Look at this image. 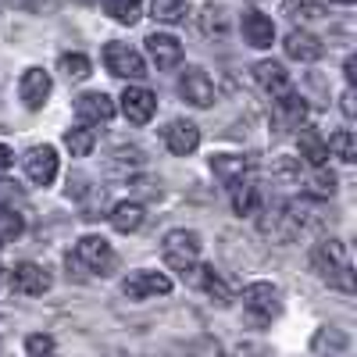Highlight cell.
Instances as JSON below:
<instances>
[{"label": "cell", "mask_w": 357, "mask_h": 357, "mask_svg": "<svg viewBox=\"0 0 357 357\" xmlns=\"http://www.w3.org/2000/svg\"><path fill=\"white\" fill-rule=\"evenodd\" d=\"M311 264L321 282H329L333 289H343V293H354V264L340 240H321L311 254Z\"/></svg>", "instance_id": "6da1fadb"}, {"label": "cell", "mask_w": 357, "mask_h": 357, "mask_svg": "<svg viewBox=\"0 0 357 357\" xmlns=\"http://www.w3.org/2000/svg\"><path fill=\"white\" fill-rule=\"evenodd\" d=\"M200 232H193V229H172L168 236H165V243H161V257H165V264L172 268V272H178V275H190V272H197V257H200Z\"/></svg>", "instance_id": "7a4b0ae2"}, {"label": "cell", "mask_w": 357, "mask_h": 357, "mask_svg": "<svg viewBox=\"0 0 357 357\" xmlns=\"http://www.w3.org/2000/svg\"><path fill=\"white\" fill-rule=\"evenodd\" d=\"M114 264L118 257L104 236H82L75 250L68 254V268H79V272H89V275H111Z\"/></svg>", "instance_id": "3957f363"}, {"label": "cell", "mask_w": 357, "mask_h": 357, "mask_svg": "<svg viewBox=\"0 0 357 357\" xmlns=\"http://www.w3.org/2000/svg\"><path fill=\"white\" fill-rule=\"evenodd\" d=\"M282 311V301H279V289L272 282H250L243 289V318L247 325L254 329H264V325H272Z\"/></svg>", "instance_id": "277c9868"}, {"label": "cell", "mask_w": 357, "mask_h": 357, "mask_svg": "<svg viewBox=\"0 0 357 357\" xmlns=\"http://www.w3.org/2000/svg\"><path fill=\"white\" fill-rule=\"evenodd\" d=\"M122 293L129 301H151V296H165L172 293V279L165 272H151V268H139V272H129L122 282Z\"/></svg>", "instance_id": "5b68a950"}, {"label": "cell", "mask_w": 357, "mask_h": 357, "mask_svg": "<svg viewBox=\"0 0 357 357\" xmlns=\"http://www.w3.org/2000/svg\"><path fill=\"white\" fill-rule=\"evenodd\" d=\"M104 65L118 79H143L146 75V65H143L139 50H132L129 43H107L104 47Z\"/></svg>", "instance_id": "8992f818"}, {"label": "cell", "mask_w": 357, "mask_h": 357, "mask_svg": "<svg viewBox=\"0 0 357 357\" xmlns=\"http://www.w3.org/2000/svg\"><path fill=\"white\" fill-rule=\"evenodd\" d=\"M178 97L193 107H211L215 104V82L204 68H186L178 75Z\"/></svg>", "instance_id": "52a82bcc"}, {"label": "cell", "mask_w": 357, "mask_h": 357, "mask_svg": "<svg viewBox=\"0 0 357 357\" xmlns=\"http://www.w3.org/2000/svg\"><path fill=\"white\" fill-rule=\"evenodd\" d=\"M261 232L272 236V240H279V243H293L296 236H301V225H296L289 204H272L268 207L264 218H261Z\"/></svg>", "instance_id": "ba28073f"}, {"label": "cell", "mask_w": 357, "mask_h": 357, "mask_svg": "<svg viewBox=\"0 0 357 357\" xmlns=\"http://www.w3.org/2000/svg\"><path fill=\"white\" fill-rule=\"evenodd\" d=\"M11 289L22 293V296H43L50 289V272L36 261H22L11 272Z\"/></svg>", "instance_id": "9c48e42d"}, {"label": "cell", "mask_w": 357, "mask_h": 357, "mask_svg": "<svg viewBox=\"0 0 357 357\" xmlns=\"http://www.w3.org/2000/svg\"><path fill=\"white\" fill-rule=\"evenodd\" d=\"M158 111V97L146 86H129L122 93V114L129 118L132 126H146Z\"/></svg>", "instance_id": "30bf717a"}, {"label": "cell", "mask_w": 357, "mask_h": 357, "mask_svg": "<svg viewBox=\"0 0 357 357\" xmlns=\"http://www.w3.org/2000/svg\"><path fill=\"white\" fill-rule=\"evenodd\" d=\"M25 175L33 178L36 186H50L57 178V151L54 146H33V151L25 154Z\"/></svg>", "instance_id": "8fae6325"}, {"label": "cell", "mask_w": 357, "mask_h": 357, "mask_svg": "<svg viewBox=\"0 0 357 357\" xmlns=\"http://www.w3.org/2000/svg\"><path fill=\"white\" fill-rule=\"evenodd\" d=\"M75 118L82 126H104L114 118V100L107 93H82L75 97Z\"/></svg>", "instance_id": "7c38bea8"}, {"label": "cell", "mask_w": 357, "mask_h": 357, "mask_svg": "<svg viewBox=\"0 0 357 357\" xmlns=\"http://www.w3.org/2000/svg\"><path fill=\"white\" fill-rule=\"evenodd\" d=\"M50 89H54V82H50V75L43 68H29L22 75V82H18V97H22V104L29 111H40L47 104V97H50Z\"/></svg>", "instance_id": "4fadbf2b"}, {"label": "cell", "mask_w": 357, "mask_h": 357, "mask_svg": "<svg viewBox=\"0 0 357 357\" xmlns=\"http://www.w3.org/2000/svg\"><path fill=\"white\" fill-rule=\"evenodd\" d=\"M165 146L175 158H186L200 146V129L193 122H186V118H175V122H168V129H165Z\"/></svg>", "instance_id": "5bb4252c"}, {"label": "cell", "mask_w": 357, "mask_h": 357, "mask_svg": "<svg viewBox=\"0 0 357 357\" xmlns=\"http://www.w3.org/2000/svg\"><path fill=\"white\" fill-rule=\"evenodd\" d=\"M282 50H286V57H293V61L311 65L325 54V43L314 33H307V29H293V33L286 36V43H282Z\"/></svg>", "instance_id": "9a60e30c"}, {"label": "cell", "mask_w": 357, "mask_h": 357, "mask_svg": "<svg viewBox=\"0 0 357 357\" xmlns=\"http://www.w3.org/2000/svg\"><path fill=\"white\" fill-rule=\"evenodd\" d=\"M146 54H151V61L158 65V72H168L183 61V43L168 33H151L146 36Z\"/></svg>", "instance_id": "2e32d148"}, {"label": "cell", "mask_w": 357, "mask_h": 357, "mask_svg": "<svg viewBox=\"0 0 357 357\" xmlns=\"http://www.w3.org/2000/svg\"><path fill=\"white\" fill-rule=\"evenodd\" d=\"M243 40H247L250 47H257V50L272 47V40H275V22L268 18V15H261V11H243Z\"/></svg>", "instance_id": "e0dca14e"}, {"label": "cell", "mask_w": 357, "mask_h": 357, "mask_svg": "<svg viewBox=\"0 0 357 357\" xmlns=\"http://www.w3.org/2000/svg\"><path fill=\"white\" fill-rule=\"evenodd\" d=\"M211 168H215V175H218V183L232 190V186L247 183L250 161H247V158H240V154H215V158H211Z\"/></svg>", "instance_id": "ac0fdd59"}, {"label": "cell", "mask_w": 357, "mask_h": 357, "mask_svg": "<svg viewBox=\"0 0 357 357\" xmlns=\"http://www.w3.org/2000/svg\"><path fill=\"white\" fill-rule=\"evenodd\" d=\"M229 11L222 4H204L200 15H197V29H200V36L207 40H225L229 36Z\"/></svg>", "instance_id": "d6986e66"}, {"label": "cell", "mask_w": 357, "mask_h": 357, "mask_svg": "<svg viewBox=\"0 0 357 357\" xmlns=\"http://www.w3.org/2000/svg\"><path fill=\"white\" fill-rule=\"evenodd\" d=\"M254 79H257V86L264 89V93H272V97H279V93H286V89H289V72L279 61L254 65Z\"/></svg>", "instance_id": "ffe728a7"}, {"label": "cell", "mask_w": 357, "mask_h": 357, "mask_svg": "<svg viewBox=\"0 0 357 357\" xmlns=\"http://www.w3.org/2000/svg\"><path fill=\"white\" fill-rule=\"evenodd\" d=\"M296 146H301V158L311 165V168H325V161H329V146H325V139L318 136V129H301L296 132Z\"/></svg>", "instance_id": "44dd1931"}, {"label": "cell", "mask_w": 357, "mask_h": 357, "mask_svg": "<svg viewBox=\"0 0 357 357\" xmlns=\"http://www.w3.org/2000/svg\"><path fill=\"white\" fill-rule=\"evenodd\" d=\"M107 218H111L114 232H126V236H129V232H136V229L143 225L146 215H143V204H136V200H122V204H114V207H111V215H107Z\"/></svg>", "instance_id": "7402d4cb"}, {"label": "cell", "mask_w": 357, "mask_h": 357, "mask_svg": "<svg viewBox=\"0 0 357 357\" xmlns=\"http://www.w3.org/2000/svg\"><path fill=\"white\" fill-rule=\"evenodd\" d=\"M350 347V340H347V333L343 329H329V325H325V329H318L314 333V340H311V350L314 354H343Z\"/></svg>", "instance_id": "603a6c76"}, {"label": "cell", "mask_w": 357, "mask_h": 357, "mask_svg": "<svg viewBox=\"0 0 357 357\" xmlns=\"http://www.w3.org/2000/svg\"><path fill=\"white\" fill-rule=\"evenodd\" d=\"M151 15L165 25H178L190 15V0H151Z\"/></svg>", "instance_id": "cb8c5ba5"}, {"label": "cell", "mask_w": 357, "mask_h": 357, "mask_svg": "<svg viewBox=\"0 0 357 357\" xmlns=\"http://www.w3.org/2000/svg\"><path fill=\"white\" fill-rule=\"evenodd\" d=\"M232 211L236 215H257L261 211V193L254 183H240V186H232Z\"/></svg>", "instance_id": "d4e9b609"}, {"label": "cell", "mask_w": 357, "mask_h": 357, "mask_svg": "<svg viewBox=\"0 0 357 357\" xmlns=\"http://www.w3.org/2000/svg\"><path fill=\"white\" fill-rule=\"evenodd\" d=\"M200 286H204V293L211 296V301L218 304V307H229V301H232V293H229V286H225V279L215 272V268H200Z\"/></svg>", "instance_id": "484cf974"}, {"label": "cell", "mask_w": 357, "mask_h": 357, "mask_svg": "<svg viewBox=\"0 0 357 357\" xmlns=\"http://www.w3.org/2000/svg\"><path fill=\"white\" fill-rule=\"evenodd\" d=\"M325 146L343 161V165H354L357 161V139H354V132L350 129H336L329 139H325Z\"/></svg>", "instance_id": "4316f807"}, {"label": "cell", "mask_w": 357, "mask_h": 357, "mask_svg": "<svg viewBox=\"0 0 357 357\" xmlns=\"http://www.w3.org/2000/svg\"><path fill=\"white\" fill-rule=\"evenodd\" d=\"M275 107H279V114L286 118V122H293V126H301V122H304V114H307L304 97H301V93H293V89H286V93L275 97Z\"/></svg>", "instance_id": "83f0119b"}, {"label": "cell", "mask_w": 357, "mask_h": 357, "mask_svg": "<svg viewBox=\"0 0 357 357\" xmlns=\"http://www.w3.org/2000/svg\"><path fill=\"white\" fill-rule=\"evenodd\" d=\"M65 146L72 151V158H86L89 151L97 146V132L89 126H79V129H68L65 132Z\"/></svg>", "instance_id": "f1b7e54d"}, {"label": "cell", "mask_w": 357, "mask_h": 357, "mask_svg": "<svg viewBox=\"0 0 357 357\" xmlns=\"http://www.w3.org/2000/svg\"><path fill=\"white\" fill-rule=\"evenodd\" d=\"M104 11H107L114 22L132 25V22H139V15H143V0H104Z\"/></svg>", "instance_id": "f546056e"}, {"label": "cell", "mask_w": 357, "mask_h": 357, "mask_svg": "<svg viewBox=\"0 0 357 357\" xmlns=\"http://www.w3.org/2000/svg\"><path fill=\"white\" fill-rule=\"evenodd\" d=\"M282 15H289L293 22H314L325 15V8H321V0H286Z\"/></svg>", "instance_id": "4dcf8cb0"}, {"label": "cell", "mask_w": 357, "mask_h": 357, "mask_svg": "<svg viewBox=\"0 0 357 357\" xmlns=\"http://www.w3.org/2000/svg\"><path fill=\"white\" fill-rule=\"evenodd\" d=\"M57 68H61V75H65L68 82H82V79L89 75V57H86V54H61Z\"/></svg>", "instance_id": "1f68e13d"}, {"label": "cell", "mask_w": 357, "mask_h": 357, "mask_svg": "<svg viewBox=\"0 0 357 357\" xmlns=\"http://www.w3.org/2000/svg\"><path fill=\"white\" fill-rule=\"evenodd\" d=\"M22 229H25L22 211H4V207H0V243H11V240H18Z\"/></svg>", "instance_id": "d6a6232c"}, {"label": "cell", "mask_w": 357, "mask_h": 357, "mask_svg": "<svg viewBox=\"0 0 357 357\" xmlns=\"http://www.w3.org/2000/svg\"><path fill=\"white\" fill-rule=\"evenodd\" d=\"M311 193H314V197H333V193H336V175H333L329 168H314V175H311Z\"/></svg>", "instance_id": "836d02e7"}, {"label": "cell", "mask_w": 357, "mask_h": 357, "mask_svg": "<svg viewBox=\"0 0 357 357\" xmlns=\"http://www.w3.org/2000/svg\"><path fill=\"white\" fill-rule=\"evenodd\" d=\"M0 207L4 211H22L25 207V193L15 183H4V178H0Z\"/></svg>", "instance_id": "e575fe53"}, {"label": "cell", "mask_w": 357, "mask_h": 357, "mask_svg": "<svg viewBox=\"0 0 357 357\" xmlns=\"http://www.w3.org/2000/svg\"><path fill=\"white\" fill-rule=\"evenodd\" d=\"M25 354H29V357H54V340L43 336V333L29 336V340H25Z\"/></svg>", "instance_id": "d590c367"}, {"label": "cell", "mask_w": 357, "mask_h": 357, "mask_svg": "<svg viewBox=\"0 0 357 357\" xmlns=\"http://www.w3.org/2000/svg\"><path fill=\"white\" fill-rule=\"evenodd\" d=\"M11 4L22 11H33V15H50L57 8V0H11Z\"/></svg>", "instance_id": "8d00e7d4"}, {"label": "cell", "mask_w": 357, "mask_h": 357, "mask_svg": "<svg viewBox=\"0 0 357 357\" xmlns=\"http://www.w3.org/2000/svg\"><path fill=\"white\" fill-rule=\"evenodd\" d=\"M343 114H347V118L357 114V107H354V86H347V93H343Z\"/></svg>", "instance_id": "74e56055"}, {"label": "cell", "mask_w": 357, "mask_h": 357, "mask_svg": "<svg viewBox=\"0 0 357 357\" xmlns=\"http://www.w3.org/2000/svg\"><path fill=\"white\" fill-rule=\"evenodd\" d=\"M11 165H15V154L8 151V146H4V143H0V175H4V172H8Z\"/></svg>", "instance_id": "f35d334b"}, {"label": "cell", "mask_w": 357, "mask_h": 357, "mask_svg": "<svg viewBox=\"0 0 357 357\" xmlns=\"http://www.w3.org/2000/svg\"><path fill=\"white\" fill-rule=\"evenodd\" d=\"M354 79H357V57L347 61V86H354Z\"/></svg>", "instance_id": "ab89813d"}, {"label": "cell", "mask_w": 357, "mask_h": 357, "mask_svg": "<svg viewBox=\"0 0 357 357\" xmlns=\"http://www.w3.org/2000/svg\"><path fill=\"white\" fill-rule=\"evenodd\" d=\"M333 4H354V0H333Z\"/></svg>", "instance_id": "60d3db41"}, {"label": "cell", "mask_w": 357, "mask_h": 357, "mask_svg": "<svg viewBox=\"0 0 357 357\" xmlns=\"http://www.w3.org/2000/svg\"><path fill=\"white\" fill-rule=\"evenodd\" d=\"M82 4H93V0H82Z\"/></svg>", "instance_id": "b9f144b4"}, {"label": "cell", "mask_w": 357, "mask_h": 357, "mask_svg": "<svg viewBox=\"0 0 357 357\" xmlns=\"http://www.w3.org/2000/svg\"><path fill=\"white\" fill-rule=\"evenodd\" d=\"M0 275H4V268H0Z\"/></svg>", "instance_id": "7bdbcfd3"}]
</instances>
